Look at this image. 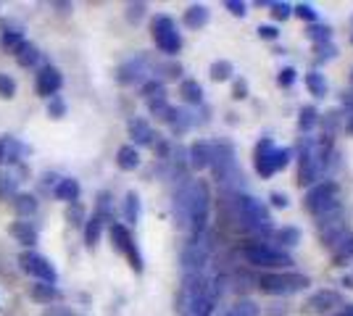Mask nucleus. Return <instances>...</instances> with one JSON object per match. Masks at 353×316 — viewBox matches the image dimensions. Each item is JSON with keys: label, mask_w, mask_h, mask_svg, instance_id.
<instances>
[{"label": "nucleus", "mask_w": 353, "mask_h": 316, "mask_svg": "<svg viewBox=\"0 0 353 316\" xmlns=\"http://www.w3.org/2000/svg\"><path fill=\"white\" fill-rule=\"evenodd\" d=\"M211 216V193L206 182L192 180L182 185L174 196V219L179 229H188L190 235H203Z\"/></svg>", "instance_id": "nucleus-1"}, {"label": "nucleus", "mask_w": 353, "mask_h": 316, "mask_svg": "<svg viewBox=\"0 0 353 316\" xmlns=\"http://www.w3.org/2000/svg\"><path fill=\"white\" fill-rule=\"evenodd\" d=\"M243 258L248 261L250 266H259V269H290L293 266V258L290 253H285L282 248L274 245H266V242H248L240 248Z\"/></svg>", "instance_id": "nucleus-2"}, {"label": "nucleus", "mask_w": 353, "mask_h": 316, "mask_svg": "<svg viewBox=\"0 0 353 316\" xmlns=\"http://www.w3.org/2000/svg\"><path fill=\"white\" fill-rule=\"evenodd\" d=\"M306 209L319 219V216H327L332 211H340L343 203H340V185L332 180H324L319 185H314L309 193H306Z\"/></svg>", "instance_id": "nucleus-3"}, {"label": "nucleus", "mask_w": 353, "mask_h": 316, "mask_svg": "<svg viewBox=\"0 0 353 316\" xmlns=\"http://www.w3.org/2000/svg\"><path fill=\"white\" fill-rule=\"evenodd\" d=\"M259 287L266 295H293L309 287V277L295 271H269L259 277Z\"/></svg>", "instance_id": "nucleus-4"}, {"label": "nucleus", "mask_w": 353, "mask_h": 316, "mask_svg": "<svg viewBox=\"0 0 353 316\" xmlns=\"http://www.w3.org/2000/svg\"><path fill=\"white\" fill-rule=\"evenodd\" d=\"M237 216L245 229L250 232H264L272 227V213L259 198L253 196H237Z\"/></svg>", "instance_id": "nucleus-5"}, {"label": "nucleus", "mask_w": 353, "mask_h": 316, "mask_svg": "<svg viewBox=\"0 0 353 316\" xmlns=\"http://www.w3.org/2000/svg\"><path fill=\"white\" fill-rule=\"evenodd\" d=\"M150 30H153V40H156V48L166 53V56H176L179 50H182V37H179V32H176V24L172 16H156L153 19V24H150Z\"/></svg>", "instance_id": "nucleus-6"}, {"label": "nucleus", "mask_w": 353, "mask_h": 316, "mask_svg": "<svg viewBox=\"0 0 353 316\" xmlns=\"http://www.w3.org/2000/svg\"><path fill=\"white\" fill-rule=\"evenodd\" d=\"M211 256V242H208L206 232L203 235H192L190 242L182 248V269L185 274H201L203 266L208 264Z\"/></svg>", "instance_id": "nucleus-7"}, {"label": "nucleus", "mask_w": 353, "mask_h": 316, "mask_svg": "<svg viewBox=\"0 0 353 316\" xmlns=\"http://www.w3.org/2000/svg\"><path fill=\"white\" fill-rule=\"evenodd\" d=\"M111 240H114V248H117L121 256L130 258V264H132L134 271H143V256H140V251H137V245H134L132 232L127 229V224L114 222V224H111Z\"/></svg>", "instance_id": "nucleus-8"}, {"label": "nucleus", "mask_w": 353, "mask_h": 316, "mask_svg": "<svg viewBox=\"0 0 353 316\" xmlns=\"http://www.w3.org/2000/svg\"><path fill=\"white\" fill-rule=\"evenodd\" d=\"M19 266H21V271L32 274L37 282L56 285V280H59V274H56V269H53V264H50L45 256H40V253H32V251L19 256Z\"/></svg>", "instance_id": "nucleus-9"}, {"label": "nucleus", "mask_w": 353, "mask_h": 316, "mask_svg": "<svg viewBox=\"0 0 353 316\" xmlns=\"http://www.w3.org/2000/svg\"><path fill=\"white\" fill-rule=\"evenodd\" d=\"M211 169H214L216 180L221 182H230L232 177H237V161L232 145H227V143H216L214 145V151H211Z\"/></svg>", "instance_id": "nucleus-10"}, {"label": "nucleus", "mask_w": 353, "mask_h": 316, "mask_svg": "<svg viewBox=\"0 0 353 316\" xmlns=\"http://www.w3.org/2000/svg\"><path fill=\"white\" fill-rule=\"evenodd\" d=\"M156 69V63L148 59L145 53H140V56H134L130 59L127 63H121L117 72V79L121 85H134V82H148V74Z\"/></svg>", "instance_id": "nucleus-11"}, {"label": "nucleus", "mask_w": 353, "mask_h": 316, "mask_svg": "<svg viewBox=\"0 0 353 316\" xmlns=\"http://www.w3.org/2000/svg\"><path fill=\"white\" fill-rule=\"evenodd\" d=\"M63 87V74H61L56 66L45 63L43 69L34 76V90L40 98H56V92Z\"/></svg>", "instance_id": "nucleus-12"}, {"label": "nucleus", "mask_w": 353, "mask_h": 316, "mask_svg": "<svg viewBox=\"0 0 353 316\" xmlns=\"http://www.w3.org/2000/svg\"><path fill=\"white\" fill-rule=\"evenodd\" d=\"M274 151L277 148H274V143L269 137L256 145V171L261 177H272L274 174Z\"/></svg>", "instance_id": "nucleus-13"}, {"label": "nucleus", "mask_w": 353, "mask_h": 316, "mask_svg": "<svg viewBox=\"0 0 353 316\" xmlns=\"http://www.w3.org/2000/svg\"><path fill=\"white\" fill-rule=\"evenodd\" d=\"M335 306H340V295L335 290H319V293H314L306 303V308H309L311 314H327V311H332Z\"/></svg>", "instance_id": "nucleus-14"}, {"label": "nucleus", "mask_w": 353, "mask_h": 316, "mask_svg": "<svg viewBox=\"0 0 353 316\" xmlns=\"http://www.w3.org/2000/svg\"><path fill=\"white\" fill-rule=\"evenodd\" d=\"M0 148H3V164H19L24 158V153H30V148L24 143H19L11 135L0 137Z\"/></svg>", "instance_id": "nucleus-15"}, {"label": "nucleus", "mask_w": 353, "mask_h": 316, "mask_svg": "<svg viewBox=\"0 0 353 316\" xmlns=\"http://www.w3.org/2000/svg\"><path fill=\"white\" fill-rule=\"evenodd\" d=\"M79 182L72 180V177H61L56 185H53V196H56V200H61V203H77L79 200Z\"/></svg>", "instance_id": "nucleus-16"}, {"label": "nucleus", "mask_w": 353, "mask_h": 316, "mask_svg": "<svg viewBox=\"0 0 353 316\" xmlns=\"http://www.w3.org/2000/svg\"><path fill=\"white\" fill-rule=\"evenodd\" d=\"M211 151H214V143H206V140H198L190 145V166L192 169H208L211 166Z\"/></svg>", "instance_id": "nucleus-17"}, {"label": "nucleus", "mask_w": 353, "mask_h": 316, "mask_svg": "<svg viewBox=\"0 0 353 316\" xmlns=\"http://www.w3.org/2000/svg\"><path fill=\"white\" fill-rule=\"evenodd\" d=\"M130 137L134 140V145H153L156 143V132L145 119H132L130 121Z\"/></svg>", "instance_id": "nucleus-18"}, {"label": "nucleus", "mask_w": 353, "mask_h": 316, "mask_svg": "<svg viewBox=\"0 0 353 316\" xmlns=\"http://www.w3.org/2000/svg\"><path fill=\"white\" fill-rule=\"evenodd\" d=\"M8 232H11V238H14L19 245H24V248L37 245V229H34L30 222H14Z\"/></svg>", "instance_id": "nucleus-19"}, {"label": "nucleus", "mask_w": 353, "mask_h": 316, "mask_svg": "<svg viewBox=\"0 0 353 316\" xmlns=\"http://www.w3.org/2000/svg\"><path fill=\"white\" fill-rule=\"evenodd\" d=\"M14 56H16V61H19V66H21V69H32V66H37V63H40V59H43L40 48L32 45V43H27V40L16 48Z\"/></svg>", "instance_id": "nucleus-20"}, {"label": "nucleus", "mask_w": 353, "mask_h": 316, "mask_svg": "<svg viewBox=\"0 0 353 316\" xmlns=\"http://www.w3.org/2000/svg\"><path fill=\"white\" fill-rule=\"evenodd\" d=\"M208 19H211V11H208L206 6H201V3H195L190 6L188 11H185V27H190V30H201V27H206Z\"/></svg>", "instance_id": "nucleus-21"}, {"label": "nucleus", "mask_w": 353, "mask_h": 316, "mask_svg": "<svg viewBox=\"0 0 353 316\" xmlns=\"http://www.w3.org/2000/svg\"><path fill=\"white\" fill-rule=\"evenodd\" d=\"M117 166L121 171H134L140 166V153L134 145H121L117 153Z\"/></svg>", "instance_id": "nucleus-22"}, {"label": "nucleus", "mask_w": 353, "mask_h": 316, "mask_svg": "<svg viewBox=\"0 0 353 316\" xmlns=\"http://www.w3.org/2000/svg\"><path fill=\"white\" fill-rule=\"evenodd\" d=\"M11 203H14V209L19 216H32L34 211H37V198L32 196V193H16L11 198Z\"/></svg>", "instance_id": "nucleus-23"}, {"label": "nucleus", "mask_w": 353, "mask_h": 316, "mask_svg": "<svg viewBox=\"0 0 353 316\" xmlns=\"http://www.w3.org/2000/svg\"><path fill=\"white\" fill-rule=\"evenodd\" d=\"M179 95H182V101H185V103L195 105V103H201V101H203V87H201L195 79H185V82L179 85Z\"/></svg>", "instance_id": "nucleus-24"}, {"label": "nucleus", "mask_w": 353, "mask_h": 316, "mask_svg": "<svg viewBox=\"0 0 353 316\" xmlns=\"http://www.w3.org/2000/svg\"><path fill=\"white\" fill-rule=\"evenodd\" d=\"M101 235H103V222L92 213L88 222H85V242H88V248H95L98 240H101Z\"/></svg>", "instance_id": "nucleus-25"}, {"label": "nucleus", "mask_w": 353, "mask_h": 316, "mask_svg": "<svg viewBox=\"0 0 353 316\" xmlns=\"http://www.w3.org/2000/svg\"><path fill=\"white\" fill-rule=\"evenodd\" d=\"M143 98H145L148 103L166 101V87H163V82H159V79H148V82H143Z\"/></svg>", "instance_id": "nucleus-26"}, {"label": "nucleus", "mask_w": 353, "mask_h": 316, "mask_svg": "<svg viewBox=\"0 0 353 316\" xmlns=\"http://www.w3.org/2000/svg\"><path fill=\"white\" fill-rule=\"evenodd\" d=\"M19 193V180L11 171H0V200H11Z\"/></svg>", "instance_id": "nucleus-27"}, {"label": "nucleus", "mask_w": 353, "mask_h": 316, "mask_svg": "<svg viewBox=\"0 0 353 316\" xmlns=\"http://www.w3.org/2000/svg\"><path fill=\"white\" fill-rule=\"evenodd\" d=\"M32 298L37 303H50L59 298V290H56V285H48V282H34L32 285Z\"/></svg>", "instance_id": "nucleus-28"}, {"label": "nucleus", "mask_w": 353, "mask_h": 316, "mask_svg": "<svg viewBox=\"0 0 353 316\" xmlns=\"http://www.w3.org/2000/svg\"><path fill=\"white\" fill-rule=\"evenodd\" d=\"M124 219H127V224H137V219H140V198L132 190L124 198Z\"/></svg>", "instance_id": "nucleus-29"}, {"label": "nucleus", "mask_w": 353, "mask_h": 316, "mask_svg": "<svg viewBox=\"0 0 353 316\" xmlns=\"http://www.w3.org/2000/svg\"><path fill=\"white\" fill-rule=\"evenodd\" d=\"M95 216L101 219V222H111L114 224V203H111V193H101L98 196V211H95Z\"/></svg>", "instance_id": "nucleus-30"}, {"label": "nucleus", "mask_w": 353, "mask_h": 316, "mask_svg": "<svg viewBox=\"0 0 353 316\" xmlns=\"http://www.w3.org/2000/svg\"><path fill=\"white\" fill-rule=\"evenodd\" d=\"M232 74H235V66H232L230 61L221 59L211 63V79H214V82H227Z\"/></svg>", "instance_id": "nucleus-31"}, {"label": "nucleus", "mask_w": 353, "mask_h": 316, "mask_svg": "<svg viewBox=\"0 0 353 316\" xmlns=\"http://www.w3.org/2000/svg\"><path fill=\"white\" fill-rule=\"evenodd\" d=\"M306 87L314 98H324L327 95V79L319 72H311V74H306Z\"/></svg>", "instance_id": "nucleus-32"}, {"label": "nucleus", "mask_w": 353, "mask_h": 316, "mask_svg": "<svg viewBox=\"0 0 353 316\" xmlns=\"http://www.w3.org/2000/svg\"><path fill=\"white\" fill-rule=\"evenodd\" d=\"M21 43H24V30H6L0 34V48H6L11 53H16V48Z\"/></svg>", "instance_id": "nucleus-33"}, {"label": "nucleus", "mask_w": 353, "mask_h": 316, "mask_svg": "<svg viewBox=\"0 0 353 316\" xmlns=\"http://www.w3.org/2000/svg\"><path fill=\"white\" fill-rule=\"evenodd\" d=\"M316 119H319L316 108H314V105H303V108H301V116H298V127H301L303 132H309V129H314Z\"/></svg>", "instance_id": "nucleus-34"}, {"label": "nucleus", "mask_w": 353, "mask_h": 316, "mask_svg": "<svg viewBox=\"0 0 353 316\" xmlns=\"http://www.w3.org/2000/svg\"><path fill=\"white\" fill-rule=\"evenodd\" d=\"M224 316H259V306L253 301H237L235 306H230V311Z\"/></svg>", "instance_id": "nucleus-35"}, {"label": "nucleus", "mask_w": 353, "mask_h": 316, "mask_svg": "<svg viewBox=\"0 0 353 316\" xmlns=\"http://www.w3.org/2000/svg\"><path fill=\"white\" fill-rule=\"evenodd\" d=\"M192 121H195V119H192L188 111L174 108V116H172V121H169V124H172V129H174V132H185V129H190V127H192Z\"/></svg>", "instance_id": "nucleus-36"}, {"label": "nucleus", "mask_w": 353, "mask_h": 316, "mask_svg": "<svg viewBox=\"0 0 353 316\" xmlns=\"http://www.w3.org/2000/svg\"><path fill=\"white\" fill-rule=\"evenodd\" d=\"M277 240L282 245H288V248H295L301 242V232L295 227H282V229H277Z\"/></svg>", "instance_id": "nucleus-37"}, {"label": "nucleus", "mask_w": 353, "mask_h": 316, "mask_svg": "<svg viewBox=\"0 0 353 316\" xmlns=\"http://www.w3.org/2000/svg\"><path fill=\"white\" fill-rule=\"evenodd\" d=\"M306 34H309V40H314L316 45H322V43H330V37H332V30H330V27H322V24H311Z\"/></svg>", "instance_id": "nucleus-38"}, {"label": "nucleus", "mask_w": 353, "mask_h": 316, "mask_svg": "<svg viewBox=\"0 0 353 316\" xmlns=\"http://www.w3.org/2000/svg\"><path fill=\"white\" fill-rule=\"evenodd\" d=\"M16 95V79L11 74H3L0 72V98L3 101H11Z\"/></svg>", "instance_id": "nucleus-39"}, {"label": "nucleus", "mask_w": 353, "mask_h": 316, "mask_svg": "<svg viewBox=\"0 0 353 316\" xmlns=\"http://www.w3.org/2000/svg\"><path fill=\"white\" fill-rule=\"evenodd\" d=\"M63 114H66V103H63V98H50V103H48V116L50 119H63Z\"/></svg>", "instance_id": "nucleus-40"}, {"label": "nucleus", "mask_w": 353, "mask_h": 316, "mask_svg": "<svg viewBox=\"0 0 353 316\" xmlns=\"http://www.w3.org/2000/svg\"><path fill=\"white\" fill-rule=\"evenodd\" d=\"M290 156H293L290 148H277L274 151V171H280V169H285V166L290 164Z\"/></svg>", "instance_id": "nucleus-41"}, {"label": "nucleus", "mask_w": 353, "mask_h": 316, "mask_svg": "<svg viewBox=\"0 0 353 316\" xmlns=\"http://www.w3.org/2000/svg\"><path fill=\"white\" fill-rule=\"evenodd\" d=\"M145 8H148L145 3H130V6H127V19L137 24V21L145 16Z\"/></svg>", "instance_id": "nucleus-42"}, {"label": "nucleus", "mask_w": 353, "mask_h": 316, "mask_svg": "<svg viewBox=\"0 0 353 316\" xmlns=\"http://www.w3.org/2000/svg\"><path fill=\"white\" fill-rule=\"evenodd\" d=\"M293 11H295V16H298V19H306V21H316V11H314V6H309V3H301V6H295Z\"/></svg>", "instance_id": "nucleus-43"}, {"label": "nucleus", "mask_w": 353, "mask_h": 316, "mask_svg": "<svg viewBox=\"0 0 353 316\" xmlns=\"http://www.w3.org/2000/svg\"><path fill=\"white\" fill-rule=\"evenodd\" d=\"M272 16L285 21V19L290 16V6H288V3H272Z\"/></svg>", "instance_id": "nucleus-44"}, {"label": "nucleus", "mask_w": 353, "mask_h": 316, "mask_svg": "<svg viewBox=\"0 0 353 316\" xmlns=\"http://www.w3.org/2000/svg\"><path fill=\"white\" fill-rule=\"evenodd\" d=\"M316 53H319V59H335L338 48L332 45V43H322V45H316Z\"/></svg>", "instance_id": "nucleus-45"}, {"label": "nucleus", "mask_w": 353, "mask_h": 316, "mask_svg": "<svg viewBox=\"0 0 353 316\" xmlns=\"http://www.w3.org/2000/svg\"><path fill=\"white\" fill-rule=\"evenodd\" d=\"M295 82V69H282L280 72V85L282 87H290Z\"/></svg>", "instance_id": "nucleus-46"}, {"label": "nucleus", "mask_w": 353, "mask_h": 316, "mask_svg": "<svg viewBox=\"0 0 353 316\" xmlns=\"http://www.w3.org/2000/svg\"><path fill=\"white\" fill-rule=\"evenodd\" d=\"M227 8H230V14L245 16V3H237V0H227Z\"/></svg>", "instance_id": "nucleus-47"}, {"label": "nucleus", "mask_w": 353, "mask_h": 316, "mask_svg": "<svg viewBox=\"0 0 353 316\" xmlns=\"http://www.w3.org/2000/svg\"><path fill=\"white\" fill-rule=\"evenodd\" d=\"M277 34L280 32L274 30V27H259V37H264V40H277Z\"/></svg>", "instance_id": "nucleus-48"}, {"label": "nucleus", "mask_w": 353, "mask_h": 316, "mask_svg": "<svg viewBox=\"0 0 353 316\" xmlns=\"http://www.w3.org/2000/svg\"><path fill=\"white\" fill-rule=\"evenodd\" d=\"M272 200H274V206H280V209H285V206H288V198L280 196V193H274V196H272Z\"/></svg>", "instance_id": "nucleus-49"}, {"label": "nucleus", "mask_w": 353, "mask_h": 316, "mask_svg": "<svg viewBox=\"0 0 353 316\" xmlns=\"http://www.w3.org/2000/svg\"><path fill=\"white\" fill-rule=\"evenodd\" d=\"M82 213H79V209H77V203H72V211H69V219H72V224H77V219H79ZM85 219V216H82Z\"/></svg>", "instance_id": "nucleus-50"}, {"label": "nucleus", "mask_w": 353, "mask_h": 316, "mask_svg": "<svg viewBox=\"0 0 353 316\" xmlns=\"http://www.w3.org/2000/svg\"><path fill=\"white\" fill-rule=\"evenodd\" d=\"M343 105H348V108H353V90H348L345 95H343Z\"/></svg>", "instance_id": "nucleus-51"}, {"label": "nucleus", "mask_w": 353, "mask_h": 316, "mask_svg": "<svg viewBox=\"0 0 353 316\" xmlns=\"http://www.w3.org/2000/svg\"><path fill=\"white\" fill-rule=\"evenodd\" d=\"M56 8H59L61 14H69V8H72V3H56Z\"/></svg>", "instance_id": "nucleus-52"}, {"label": "nucleus", "mask_w": 353, "mask_h": 316, "mask_svg": "<svg viewBox=\"0 0 353 316\" xmlns=\"http://www.w3.org/2000/svg\"><path fill=\"white\" fill-rule=\"evenodd\" d=\"M343 316H353V303H345V308H343Z\"/></svg>", "instance_id": "nucleus-53"}, {"label": "nucleus", "mask_w": 353, "mask_h": 316, "mask_svg": "<svg viewBox=\"0 0 353 316\" xmlns=\"http://www.w3.org/2000/svg\"><path fill=\"white\" fill-rule=\"evenodd\" d=\"M345 129H348V132H353V116L348 121H345Z\"/></svg>", "instance_id": "nucleus-54"}, {"label": "nucleus", "mask_w": 353, "mask_h": 316, "mask_svg": "<svg viewBox=\"0 0 353 316\" xmlns=\"http://www.w3.org/2000/svg\"><path fill=\"white\" fill-rule=\"evenodd\" d=\"M0 164H3V148H0Z\"/></svg>", "instance_id": "nucleus-55"}]
</instances>
